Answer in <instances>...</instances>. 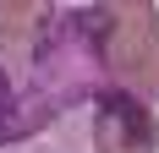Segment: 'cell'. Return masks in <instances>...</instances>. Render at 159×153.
I'll use <instances>...</instances> for the list:
<instances>
[{"instance_id": "obj_1", "label": "cell", "mask_w": 159, "mask_h": 153, "mask_svg": "<svg viewBox=\"0 0 159 153\" xmlns=\"http://www.w3.org/2000/svg\"><path fill=\"white\" fill-rule=\"evenodd\" d=\"M39 88L55 98H88V93H110L104 71V44H99V11H55L44 38H39Z\"/></svg>"}, {"instance_id": "obj_2", "label": "cell", "mask_w": 159, "mask_h": 153, "mask_svg": "<svg viewBox=\"0 0 159 153\" xmlns=\"http://www.w3.org/2000/svg\"><path fill=\"white\" fill-rule=\"evenodd\" d=\"M99 44H104L110 82H137V93L159 98V16H154V6H99Z\"/></svg>"}, {"instance_id": "obj_3", "label": "cell", "mask_w": 159, "mask_h": 153, "mask_svg": "<svg viewBox=\"0 0 159 153\" xmlns=\"http://www.w3.org/2000/svg\"><path fill=\"white\" fill-rule=\"evenodd\" d=\"M93 148L99 153H154L159 148V126H154V115H148V104L132 98L126 88H110L104 104H99Z\"/></svg>"}, {"instance_id": "obj_4", "label": "cell", "mask_w": 159, "mask_h": 153, "mask_svg": "<svg viewBox=\"0 0 159 153\" xmlns=\"http://www.w3.org/2000/svg\"><path fill=\"white\" fill-rule=\"evenodd\" d=\"M44 115H49V104H44V98H33L28 88H16L11 71L0 66V142H6V137H28Z\"/></svg>"}, {"instance_id": "obj_5", "label": "cell", "mask_w": 159, "mask_h": 153, "mask_svg": "<svg viewBox=\"0 0 159 153\" xmlns=\"http://www.w3.org/2000/svg\"><path fill=\"white\" fill-rule=\"evenodd\" d=\"M49 6H0V33H6V44H39L44 38V28H49Z\"/></svg>"}]
</instances>
